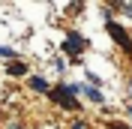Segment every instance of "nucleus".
Listing matches in <instances>:
<instances>
[{
    "label": "nucleus",
    "mask_w": 132,
    "mask_h": 129,
    "mask_svg": "<svg viewBox=\"0 0 132 129\" xmlns=\"http://www.w3.org/2000/svg\"><path fill=\"white\" fill-rule=\"evenodd\" d=\"M90 45V39H84L78 30H66V36H63V42H60V48H63V54L66 57H72L75 63H78V57L84 54V48Z\"/></svg>",
    "instance_id": "1"
},
{
    "label": "nucleus",
    "mask_w": 132,
    "mask_h": 129,
    "mask_svg": "<svg viewBox=\"0 0 132 129\" xmlns=\"http://www.w3.org/2000/svg\"><path fill=\"white\" fill-rule=\"evenodd\" d=\"M105 30H108V36L117 42V48L123 51V54H129L132 57V36L123 30V27L117 24V21H111V18H105Z\"/></svg>",
    "instance_id": "2"
},
{
    "label": "nucleus",
    "mask_w": 132,
    "mask_h": 129,
    "mask_svg": "<svg viewBox=\"0 0 132 129\" xmlns=\"http://www.w3.org/2000/svg\"><path fill=\"white\" fill-rule=\"evenodd\" d=\"M54 102L63 108V111H81V102H78V96H72L69 90H66V84H57V87H51V93H48Z\"/></svg>",
    "instance_id": "3"
},
{
    "label": "nucleus",
    "mask_w": 132,
    "mask_h": 129,
    "mask_svg": "<svg viewBox=\"0 0 132 129\" xmlns=\"http://www.w3.org/2000/svg\"><path fill=\"white\" fill-rule=\"evenodd\" d=\"M27 87H30L33 93H51V84L42 78V75H30V78H27Z\"/></svg>",
    "instance_id": "4"
},
{
    "label": "nucleus",
    "mask_w": 132,
    "mask_h": 129,
    "mask_svg": "<svg viewBox=\"0 0 132 129\" xmlns=\"http://www.w3.org/2000/svg\"><path fill=\"white\" fill-rule=\"evenodd\" d=\"M81 93L90 99V102H96V105H102V102H105V96H102V90H99V87H87V84H84V90H81Z\"/></svg>",
    "instance_id": "5"
},
{
    "label": "nucleus",
    "mask_w": 132,
    "mask_h": 129,
    "mask_svg": "<svg viewBox=\"0 0 132 129\" xmlns=\"http://www.w3.org/2000/svg\"><path fill=\"white\" fill-rule=\"evenodd\" d=\"M9 75H27V63H21V60H12V63L6 66Z\"/></svg>",
    "instance_id": "6"
},
{
    "label": "nucleus",
    "mask_w": 132,
    "mask_h": 129,
    "mask_svg": "<svg viewBox=\"0 0 132 129\" xmlns=\"http://www.w3.org/2000/svg\"><path fill=\"white\" fill-rule=\"evenodd\" d=\"M0 57H6V60H15V51L9 48V45H0Z\"/></svg>",
    "instance_id": "7"
},
{
    "label": "nucleus",
    "mask_w": 132,
    "mask_h": 129,
    "mask_svg": "<svg viewBox=\"0 0 132 129\" xmlns=\"http://www.w3.org/2000/svg\"><path fill=\"white\" fill-rule=\"evenodd\" d=\"M114 9H120V12H129V18H132V3H114Z\"/></svg>",
    "instance_id": "8"
},
{
    "label": "nucleus",
    "mask_w": 132,
    "mask_h": 129,
    "mask_svg": "<svg viewBox=\"0 0 132 129\" xmlns=\"http://www.w3.org/2000/svg\"><path fill=\"white\" fill-rule=\"evenodd\" d=\"M69 129H90V126H87V123H84V120H75V123H72V126H69Z\"/></svg>",
    "instance_id": "9"
},
{
    "label": "nucleus",
    "mask_w": 132,
    "mask_h": 129,
    "mask_svg": "<svg viewBox=\"0 0 132 129\" xmlns=\"http://www.w3.org/2000/svg\"><path fill=\"white\" fill-rule=\"evenodd\" d=\"M6 129H18V126H15V123H12V126H6Z\"/></svg>",
    "instance_id": "10"
},
{
    "label": "nucleus",
    "mask_w": 132,
    "mask_h": 129,
    "mask_svg": "<svg viewBox=\"0 0 132 129\" xmlns=\"http://www.w3.org/2000/svg\"><path fill=\"white\" fill-rule=\"evenodd\" d=\"M129 114H132V105H129Z\"/></svg>",
    "instance_id": "11"
},
{
    "label": "nucleus",
    "mask_w": 132,
    "mask_h": 129,
    "mask_svg": "<svg viewBox=\"0 0 132 129\" xmlns=\"http://www.w3.org/2000/svg\"><path fill=\"white\" fill-rule=\"evenodd\" d=\"M129 90H132V84H129Z\"/></svg>",
    "instance_id": "12"
}]
</instances>
